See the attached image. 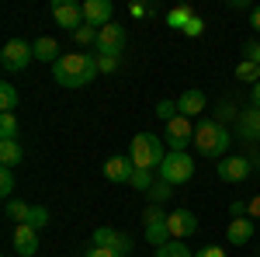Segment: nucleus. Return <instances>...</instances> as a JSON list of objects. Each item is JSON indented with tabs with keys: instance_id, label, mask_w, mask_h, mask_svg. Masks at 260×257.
<instances>
[{
	"instance_id": "f257e3e1",
	"label": "nucleus",
	"mask_w": 260,
	"mask_h": 257,
	"mask_svg": "<svg viewBox=\"0 0 260 257\" xmlns=\"http://www.w3.org/2000/svg\"><path fill=\"white\" fill-rule=\"evenodd\" d=\"M98 73V60L87 52H70V56H59L52 63V80L59 87H87Z\"/></svg>"
},
{
	"instance_id": "f03ea898",
	"label": "nucleus",
	"mask_w": 260,
	"mask_h": 257,
	"mask_svg": "<svg viewBox=\"0 0 260 257\" xmlns=\"http://www.w3.org/2000/svg\"><path fill=\"white\" fill-rule=\"evenodd\" d=\"M229 142H233V136H229V129L222 125V122H212V119H205L194 125V146H198V153L201 157H225V150H229Z\"/></svg>"
},
{
	"instance_id": "7ed1b4c3",
	"label": "nucleus",
	"mask_w": 260,
	"mask_h": 257,
	"mask_svg": "<svg viewBox=\"0 0 260 257\" xmlns=\"http://www.w3.org/2000/svg\"><path fill=\"white\" fill-rule=\"evenodd\" d=\"M167 153H170L167 142H163L160 136H153V132H139V136L132 139V150H128L132 163L142 167V170H156V167H163Z\"/></svg>"
},
{
	"instance_id": "20e7f679",
	"label": "nucleus",
	"mask_w": 260,
	"mask_h": 257,
	"mask_svg": "<svg viewBox=\"0 0 260 257\" xmlns=\"http://www.w3.org/2000/svg\"><path fill=\"white\" fill-rule=\"evenodd\" d=\"M191 178H194V160L187 153H167V160L160 167V181H167L174 188V184H187Z\"/></svg>"
},
{
	"instance_id": "39448f33",
	"label": "nucleus",
	"mask_w": 260,
	"mask_h": 257,
	"mask_svg": "<svg viewBox=\"0 0 260 257\" xmlns=\"http://www.w3.org/2000/svg\"><path fill=\"white\" fill-rule=\"evenodd\" d=\"M31 60H35V49H31V42H24V39H11L4 45V52H0V66H4L7 73L24 70Z\"/></svg>"
},
{
	"instance_id": "423d86ee",
	"label": "nucleus",
	"mask_w": 260,
	"mask_h": 257,
	"mask_svg": "<svg viewBox=\"0 0 260 257\" xmlns=\"http://www.w3.org/2000/svg\"><path fill=\"white\" fill-rule=\"evenodd\" d=\"M163 142H167L170 153H187V142H194V125H191V119L177 115L174 122H167Z\"/></svg>"
},
{
	"instance_id": "0eeeda50",
	"label": "nucleus",
	"mask_w": 260,
	"mask_h": 257,
	"mask_svg": "<svg viewBox=\"0 0 260 257\" xmlns=\"http://www.w3.org/2000/svg\"><path fill=\"white\" fill-rule=\"evenodd\" d=\"M52 18H56V24L66 28L70 35L87 24V18H83V4H77V0H52Z\"/></svg>"
},
{
	"instance_id": "6e6552de",
	"label": "nucleus",
	"mask_w": 260,
	"mask_h": 257,
	"mask_svg": "<svg viewBox=\"0 0 260 257\" xmlns=\"http://www.w3.org/2000/svg\"><path fill=\"white\" fill-rule=\"evenodd\" d=\"M90 243H94V247H108V250H115V254H121V257L132 250V237H128V233H118V230H111V226H98Z\"/></svg>"
},
{
	"instance_id": "1a4fd4ad",
	"label": "nucleus",
	"mask_w": 260,
	"mask_h": 257,
	"mask_svg": "<svg viewBox=\"0 0 260 257\" xmlns=\"http://www.w3.org/2000/svg\"><path fill=\"white\" fill-rule=\"evenodd\" d=\"M121 49H125V28L111 21L98 32V56H121Z\"/></svg>"
},
{
	"instance_id": "9d476101",
	"label": "nucleus",
	"mask_w": 260,
	"mask_h": 257,
	"mask_svg": "<svg viewBox=\"0 0 260 257\" xmlns=\"http://www.w3.org/2000/svg\"><path fill=\"white\" fill-rule=\"evenodd\" d=\"M167 230H170V237H174V240L194 237V233H198V216L187 212V209H177V212L167 216Z\"/></svg>"
},
{
	"instance_id": "9b49d317",
	"label": "nucleus",
	"mask_w": 260,
	"mask_h": 257,
	"mask_svg": "<svg viewBox=\"0 0 260 257\" xmlns=\"http://www.w3.org/2000/svg\"><path fill=\"white\" fill-rule=\"evenodd\" d=\"M111 14H115V7H111V0H83V18L90 28H108L111 24Z\"/></svg>"
},
{
	"instance_id": "f8f14e48",
	"label": "nucleus",
	"mask_w": 260,
	"mask_h": 257,
	"mask_svg": "<svg viewBox=\"0 0 260 257\" xmlns=\"http://www.w3.org/2000/svg\"><path fill=\"white\" fill-rule=\"evenodd\" d=\"M215 174H219L225 184L246 181V178H250V160H243V157H222L219 167H215Z\"/></svg>"
},
{
	"instance_id": "ddd939ff",
	"label": "nucleus",
	"mask_w": 260,
	"mask_h": 257,
	"mask_svg": "<svg viewBox=\"0 0 260 257\" xmlns=\"http://www.w3.org/2000/svg\"><path fill=\"white\" fill-rule=\"evenodd\" d=\"M132 174H136L132 157H111V160H104V178L111 181V184H125V181H132Z\"/></svg>"
},
{
	"instance_id": "4468645a",
	"label": "nucleus",
	"mask_w": 260,
	"mask_h": 257,
	"mask_svg": "<svg viewBox=\"0 0 260 257\" xmlns=\"http://www.w3.org/2000/svg\"><path fill=\"white\" fill-rule=\"evenodd\" d=\"M253 230H257V222H253L250 216L229 219V226H225V240H229L233 247H243V243H250V240H253Z\"/></svg>"
},
{
	"instance_id": "2eb2a0df",
	"label": "nucleus",
	"mask_w": 260,
	"mask_h": 257,
	"mask_svg": "<svg viewBox=\"0 0 260 257\" xmlns=\"http://www.w3.org/2000/svg\"><path fill=\"white\" fill-rule=\"evenodd\" d=\"M14 250L21 257H35L39 254V230H31L28 222H21L18 230H14Z\"/></svg>"
},
{
	"instance_id": "dca6fc26",
	"label": "nucleus",
	"mask_w": 260,
	"mask_h": 257,
	"mask_svg": "<svg viewBox=\"0 0 260 257\" xmlns=\"http://www.w3.org/2000/svg\"><path fill=\"white\" fill-rule=\"evenodd\" d=\"M205 104H208L205 91L191 87V91H184V94L177 98V111L184 115V119H194V115H201V111H205Z\"/></svg>"
},
{
	"instance_id": "f3484780",
	"label": "nucleus",
	"mask_w": 260,
	"mask_h": 257,
	"mask_svg": "<svg viewBox=\"0 0 260 257\" xmlns=\"http://www.w3.org/2000/svg\"><path fill=\"white\" fill-rule=\"evenodd\" d=\"M31 49H35V60H39V63H56V60H59V42L49 39V35L35 39V42H31Z\"/></svg>"
},
{
	"instance_id": "a211bd4d",
	"label": "nucleus",
	"mask_w": 260,
	"mask_h": 257,
	"mask_svg": "<svg viewBox=\"0 0 260 257\" xmlns=\"http://www.w3.org/2000/svg\"><path fill=\"white\" fill-rule=\"evenodd\" d=\"M21 160H24V150H21V142H18V139H0V163L14 170Z\"/></svg>"
},
{
	"instance_id": "6ab92c4d",
	"label": "nucleus",
	"mask_w": 260,
	"mask_h": 257,
	"mask_svg": "<svg viewBox=\"0 0 260 257\" xmlns=\"http://www.w3.org/2000/svg\"><path fill=\"white\" fill-rule=\"evenodd\" d=\"M240 129L243 139H260V108H250L240 115Z\"/></svg>"
},
{
	"instance_id": "aec40b11",
	"label": "nucleus",
	"mask_w": 260,
	"mask_h": 257,
	"mask_svg": "<svg viewBox=\"0 0 260 257\" xmlns=\"http://www.w3.org/2000/svg\"><path fill=\"white\" fill-rule=\"evenodd\" d=\"M191 18H194V11H191L187 4H177V7H170V14H167V24H170V28H177V32H184Z\"/></svg>"
},
{
	"instance_id": "412c9836",
	"label": "nucleus",
	"mask_w": 260,
	"mask_h": 257,
	"mask_svg": "<svg viewBox=\"0 0 260 257\" xmlns=\"http://www.w3.org/2000/svg\"><path fill=\"white\" fill-rule=\"evenodd\" d=\"M146 240H149L156 250H160L163 243H170L174 237H170V230H167V219H163V222H149V226H146Z\"/></svg>"
},
{
	"instance_id": "4be33fe9",
	"label": "nucleus",
	"mask_w": 260,
	"mask_h": 257,
	"mask_svg": "<svg viewBox=\"0 0 260 257\" xmlns=\"http://www.w3.org/2000/svg\"><path fill=\"white\" fill-rule=\"evenodd\" d=\"M31 209H35V205H28V202H18V198H11V202H7V216L14 219L18 226L31 219Z\"/></svg>"
},
{
	"instance_id": "5701e85b",
	"label": "nucleus",
	"mask_w": 260,
	"mask_h": 257,
	"mask_svg": "<svg viewBox=\"0 0 260 257\" xmlns=\"http://www.w3.org/2000/svg\"><path fill=\"white\" fill-rule=\"evenodd\" d=\"M153 257H194V254L187 250V243H184V240H170V243H163Z\"/></svg>"
},
{
	"instance_id": "b1692460",
	"label": "nucleus",
	"mask_w": 260,
	"mask_h": 257,
	"mask_svg": "<svg viewBox=\"0 0 260 257\" xmlns=\"http://www.w3.org/2000/svg\"><path fill=\"white\" fill-rule=\"evenodd\" d=\"M236 80H243V83H260V66L250 60H240V66H236Z\"/></svg>"
},
{
	"instance_id": "393cba45",
	"label": "nucleus",
	"mask_w": 260,
	"mask_h": 257,
	"mask_svg": "<svg viewBox=\"0 0 260 257\" xmlns=\"http://www.w3.org/2000/svg\"><path fill=\"white\" fill-rule=\"evenodd\" d=\"M18 87L14 83H0V111H14L18 108Z\"/></svg>"
},
{
	"instance_id": "a878e982",
	"label": "nucleus",
	"mask_w": 260,
	"mask_h": 257,
	"mask_svg": "<svg viewBox=\"0 0 260 257\" xmlns=\"http://www.w3.org/2000/svg\"><path fill=\"white\" fill-rule=\"evenodd\" d=\"M156 181H153V170H142V167H136V174H132V188L136 191H142V195H149V188H153Z\"/></svg>"
},
{
	"instance_id": "bb28decb",
	"label": "nucleus",
	"mask_w": 260,
	"mask_h": 257,
	"mask_svg": "<svg viewBox=\"0 0 260 257\" xmlns=\"http://www.w3.org/2000/svg\"><path fill=\"white\" fill-rule=\"evenodd\" d=\"M0 139H18V119H14V111L0 115Z\"/></svg>"
},
{
	"instance_id": "cd10ccee",
	"label": "nucleus",
	"mask_w": 260,
	"mask_h": 257,
	"mask_svg": "<svg viewBox=\"0 0 260 257\" xmlns=\"http://www.w3.org/2000/svg\"><path fill=\"white\" fill-rule=\"evenodd\" d=\"M174 195V188H170V184H167V181H156V184H153V188H149V202H153V205H160V202H167V198Z\"/></svg>"
},
{
	"instance_id": "c85d7f7f",
	"label": "nucleus",
	"mask_w": 260,
	"mask_h": 257,
	"mask_svg": "<svg viewBox=\"0 0 260 257\" xmlns=\"http://www.w3.org/2000/svg\"><path fill=\"white\" fill-rule=\"evenodd\" d=\"M73 39H77V45H98V28L83 24V28H77V32H73Z\"/></svg>"
},
{
	"instance_id": "c756f323",
	"label": "nucleus",
	"mask_w": 260,
	"mask_h": 257,
	"mask_svg": "<svg viewBox=\"0 0 260 257\" xmlns=\"http://www.w3.org/2000/svg\"><path fill=\"white\" fill-rule=\"evenodd\" d=\"M0 195L7 198V202H11V195H14V170H11V167L0 170Z\"/></svg>"
},
{
	"instance_id": "7c9ffc66",
	"label": "nucleus",
	"mask_w": 260,
	"mask_h": 257,
	"mask_svg": "<svg viewBox=\"0 0 260 257\" xmlns=\"http://www.w3.org/2000/svg\"><path fill=\"white\" fill-rule=\"evenodd\" d=\"M180 111H177V101H160L156 104V119H163V122H174Z\"/></svg>"
},
{
	"instance_id": "2f4dec72",
	"label": "nucleus",
	"mask_w": 260,
	"mask_h": 257,
	"mask_svg": "<svg viewBox=\"0 0 260 257\" xmlns=\"http://www.w3.org/2000/svg\"><path fill=\"white\" fill-rule=\"evenodd\" d=\"M28 226H31V230L49 226V209H45V205H35V209H31V219H28Z\"/></svg>"
},
{
	"instance_id": "473e14b6",
	"label": "nucleus",
	"mask_w": 260,
	"mask_h": 257,
	"mask_svg": "<svg viewBox=\"0 0 260 257\" xmlns=\"http://www.w3.org/2000/svg\"><path fill=\"white\" fill-rule=\"evenodd\" d=\"M243 60H250V63H257L260 66V42H243Z\"/></svg>"
},
{
	"instance_id": "72a5a7b5",
	"label": "nucleus",
	"mask_w": 260,
	"mask_h": 257,
	"mask_svg": "<svg viewBox=\"0 0 260 257\" xmlns=\"http://www.w3.org/2000/svg\"><path fill=\"white\" fill-rule=\"evenodd\" d=\"M118 63H121V56H98V70L101 73H115Z\"/></svg>"
},
{
	"instance_id": "f704fd0d",
	"label": "nucleus",
	"mask_w": 260,
	"mask_h": 257,
	"mask_svg": "<svg viewBox=\"0 0 260 257\" xmlns=\"http://www.w3.org/2000/svg\"><path fill=\"white\" fill-rule=\"evenodd\" d=\"M201 32H205V21H201L198 14H194V18L187 21V28H184V35H187V39H198Z\"/></svg>"
},
{
	"instance_id": "c9c22d12",
	"label": "nucleus",
	"mask_w": 260,
	"mask_h": 257,
	"mask_svg": "<svg viewBox=\"0 0 260 257\" xmlns=\"http://www.w3.org/2000/svg\"><path fill=\"white\" fill-rule=\"evenodd\" d=\"M163 209H156V205H149V209H146V212H142V222H146V226H149V222H163Z\"/></svg>"
},
{
	"instance_id": "e433bc0d",
	"label": "nucleus",
	"mask_w": 260,
	"mask_h": 257,
	"mask_svg": "<svg viewBox=\"0 0 260 257\" xmlns=\"http://www.w3.org/2000/svg\"><path fill=\"white\" fill-rule=\"evenodd\" d=\"M83 257H121V254H115V250H108V247H94V243H90V247L83 250Z\"/></svg>"
},
{
	"instance_id": "4c0bfd02",
	"label": "nucleus",
	"mask_w": 260,
	"mask_h": 257,
	"mask_svg": "<svg viewBox=\"0 0 260 257\" xmlns=\"http://www.w3.org/2000/svg\"><path fill=\"white\" fill-rule=\"evenodd\" d=\"M194 257H225V250L212 243V247H201V250H198V254H194Z\"/></svg>"
},
{
	"instance_id": "58836bf2",
	"label": "nucleus",
	"mask_w": 260,
	"mask_h": 257,
	"mask_svg": "<svg viewBox=\"0 0 260 257\" xmlns=\"http://www.w3.org/2000/svg\"><path fill=\"white\" fill-rule=\"evenodd\" d=\"M246 205H250V209H246V216H250V219H260V195H253Z\"/></svg>"
},
{
	"instance_id": "ea45409f",
	"label": "nucleus",
	"mask_w": 260,
	"mask_h": 257,
	"mask_svg": "<svg viewBox=\"0 0 260 257\" xmlns=\"http://www.w3.org/2000/svg\"><path fill=\"white\" fill-rule=\"evenodd\" d=\"M250 104H253V108H260V83H253V87H250Z\"/></svg>"
},
{
	"instance_id": "a19ab883",
	"label": "nucleus",
	"mask_w": 260,
	"mask_h": 257,
	"mask_svg": "<svg viewBox=\"0 0 260 257\" xmlns=\"http://www.w3.org/2000/svg\"><path fill=\"white\" fill-rule=\"evenodd\" d=\"M250 28H253V32H260V7H253V11H250Z\"/></svg>"
},
{
	"instance_id": "79ce46f5",
	"label": "nucleus",
	"mask_w": 260,
	"mask_h": 257,
	"mask_svg": "<svg viewBox=\"0 0 260 257\" xmlns=\"http://www.w3.org/2000/svg\"><path fill=\"white\" fill-rule=\"evenodd\" d=\"M128 11H132V18H146V14H149V7H142V4H132Z\"/></svg>"
}]
</instances>
